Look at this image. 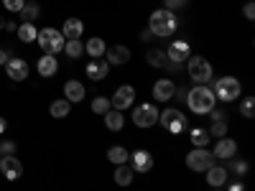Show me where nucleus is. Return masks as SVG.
Segmentation results:
<instances>
[{"instance_id":"nucleus-1","label":"nucleus","mask_w":255,"mask_h":191,"mask_svg":"<svg viewBox=\"0 0 255 191\" xmlns=\"http://www.w3.org/2000/svg\"><path fill=\"white\" fill-rule=\"evenodd\" d=\"M186 102H189L191 112H197V115H207V112L215 110L217 97H215V92H212L209 87L199 84V87H194V90H189V92H186Z\"/></svg>"},{"instance_id":"nucleus-2","label":"nucleus","mask_w":255,"mask_h":191,"mask_svg":"<svg viewBox=\"0 0 255 191\" xmlns=\"http://www.w3.org/2000/svg\"><path fill=\"white\" fill-rule=\"evenodd\" d=\"M176 26H179V20H176L174 10H166V8L156 10V13L151 15V20H148V31H151L153 36H158V38L174 36Z\"/></svg>"},{"instance_id":"nucleus-3","label":"nucleus","mask_w":255,"mask_h":191,"mask_svg":"<svg viewBox=\"0 0 255 191\" xmlns=\"http://www.w3.org/2000/svg\"><path fill=\"white\" fill-rule=\"evenodd\" d=\"M36 41H38V46L44 49L46 56H56L59 51H64V44H67V38H64L56 28H41Z\"/></svg>"},{"instance_id":"nucleus-4","label":"nucleus","mask_w":255,"mask_h":191,"mask_svg":"<svg viewBox=\"0 0 255 191\" xmlns=\"http://www.w3.org/2000/svg\"><path fill=\"white\" fill-rule=\"evenodd\" d=\"M217 163V158L212 156V151H207V148H194L189 156H186V166L191 168V171H209L212 166Z\"/></svg>"},{"instance_id":"nucleus-5","label":"nucleus","mask_w":255,"mask_h":191,"mask_svg":"<svg viewBox=\"0 0 255 191\" xmlns=\"http://www.w3.org/2000/svg\"><path fill=\"white\" fill-rule=\"evenodd\" d=\"M186 69H189V77L194 79L197 84H207L212 79V67H209V61L204 56H189L186 59Z\"/></svg>"},{"instance_id":"nucleus-6","label":"nucleus","mask_w":255,"mask_h":191,"mask_svg":"<svg viewBox=\"0 0 255 191\" xmlns=\"http://www.w3.org/2000/svg\"><path fill=\"white\" fill-rule=\"evenodd\" d=\"M215 97H220L222 102H232L240 97V82L235 77H222L215 84Z\"/></svg>"},{"instance_id":"nucleus-7","label":"nucleus","mask_w":255,"mask_h":191,"mask_svg":"<svg viewBox=\"0 0 255 191\" xmlns=\"http://www.w3.org/2000/svg\"><path fill=\"white\" fill-rule=\"evenodd\" d=\"M158 122L166 127L168 133H181L184 127H186V117L179 112V110H174V107H168V110H163L161 115H158Z\"/></svg>"},{"instance_id":"nucleus-8","label":"nucleus","mask_w":255,"mask_h":191,"mask_svg":"<svg viewBox=\"0 0 255 191\" xmlns=\"http://www.w3.org/2000/svg\"><path fill=\"white\" fill-rule=\"evenodd\" d=\"M133 122L138 127H153L158 122V110L153 104H138L135 112H133Z\"/></svg>"},{"instance_id":"nucleus-9","label":"nucleus","mask_w":255,"mask_h":191,"mask_svg":"<svg viewBox=\"0 0 255 191\" xmlns=\"http://www.w3.org/2000/svg\"><path fill=\"white\" fill-rule=\"evenodd\" d=\"M0 174H3V179H8V181H18L20 176H23V166H20V161L15 156H3L0 158Z\"/></svg>"},{"instance_id":"nucleus-10","label":"nucleus","mask_w":255,"mask_h":191,"mask_svg":"<svg viewBox=\"0 0 255 191\" xmlns=\"http://www.w3.org/2000/svg\"><path fill=\"white\" fill-rule=\"evenodd\" d=\"M133 99H135V90L130 87V84H123V87H118L115 97L110 99V107L123 112L125 107H130V104H133Z\"/></svg>"},{"instance_id":"nucleus-11","label":"nucleus","mask_w":255,"mask_h":191,"mask_svg":"<svg viewBox=\"0 0 255 191\" xmlns=\"http://www.w3.org/2000/svg\"><path fill=\"white\" fill-rule=\"evenodd\" d=\"M5 72H8V77H10L13 82H23V79L28 77V64H26L23 59L10 56V59L5 61Z\"/></svg>"},{"instance_id":"nucleus-12","label":"nucleus","mask_w":255,"mask_h":191,"mask_svg":"<svg viewBox=\"0 0 255 191\" xmlns=\"http://www.w3.org/2000/svg\"><path fill=\"white\" fill-rule=\"evenodd\" d=\"M174 95H176V84H174L171 79H161V82L153 84V99H158V102H168Z\"/></svg>"},{"instance_id":"nucleus-13","label":"nucleus","mask_w":255,"mask_h":191,"mask_svg":"<svg viewBox=\"0 0 255 191\" xmlns=\"http://www.w3.org/2000/svg\"><path fill=\"white\" fill-rule=\"evenodd\" d=\"M238 153V143L235 140H230V138H220L217 145H215V151H212V156L220 158V161H227Z\"/></svg>"},{"instance_id":"nucleus-14","label":"nucleus","mask_w":255,"mask_h":191,"mask_svg":"<svg viewBox=\"0 0 255 191\" xmlns=\"http://www.w3.org/2000/svg\"><path fill=\"white\" fill-rule=\"evenodd\" d=\"M166 56H168V61L181 64V61H186V59L191 56V49H189V44H186V41H174V44L168 46Z\"/></svg>"},{"instance_id":"nucleus-15","label":"nucleus","mask_w":255,"mask_h":191,"mask_svg":"<svg viewBox=\"0 0 255 191\" xmlns=\"http://www.w3.org/2000/svg\"><path fill=\"white\" fill-rule=\"evenodd\" d=\"M130 161H133V171H138V174H148L153 168V156L148 153V151H135L133 156H130Z\"/></svg>"},{"instance_id":"nucleus-16","label":"nucleus","mask_w":255,"mask_h":191,"mask_svg":"<svg viewBox=\"0 0 255 191\" xmlns=\"http://www.w3.org/2000/svg\"><path fill=\"white\" fill-rule=\"evenodd\" d=\"M105 56H108V64L120 67V64L130 61V49H128V46H110L108 51H105Z\"/></svg>"},{"instance_id":"nucleus-17","label":"nucleus","mask_w":255,"mask_h":191,"mask_svg":"<svg viewBox=\"0 0 255 191\" xmlns=\"http://www.w3.org/2000/svg\"><path fill=\"white\" fill-rule=\"evenodd\" d=\"M82 31H84V23L79 18H67L64 20V31H61V36L67 38V41H77L79 36H82Z\"/></svg>"},{"instance_id":"nucleus-18","label":"nucleus","mask_w":255,"mask_h":191,"mask_svg":"<svg viewBox=\"0 0 255 191\" xmlns=\"http://www.w3.org/2000/svg\"><path fill=\"white\" fill-rule=\"evenodd\" d=\"M207 174V181H209V186H215V189H220V186H225L227 184V168L225 166H212L209 171H204Z\"/></svg>"},{"instance_id":"nucleus-19","label":"nucleus","mask_w":255,"mask_h":191,"mask_svg":"<svg viewBox=\"0 0 255 191\" xmlns=\"http://www.w3.org/2000/svg\"><path fill=\"white\" fill-rule=\"evenodd\" d=\"M108 69H110V64L108 61H102V59H92L90 64H87V77L90 79H105L108 77Z\"/></svg>"},{"instance_id":"nucleus-20","label":"nucleus","mask_w":255,"mask_h":191,"mask_svg":"<svg viewBox=\"0 0 255 191\" xmlns=\"http://www.w3.org/2000/svg\"><path fill=\"white\" fill-rule=\"evenodd\" d=\"M64 97H67L69 102H82L84 99V84H79L77 79L67 82L64 84Z\"/></svg>"},{"instance_id":"nucleus-21","label":"nucleus","mask_w":255,"mask_h":191,"mask_svg":"<svg viewBox=\"0 0 255 191\" xmlns=\"http://www.w3.org/2000/svg\"><path fill=\"white\" fill-rule=\"evenodd\" d=\"M36 69L41 77H54L56 69H59V64H56V56H41L38 64H36Z\"/></svg>"},{"instance_id":"nucleus-22","label":"nucleus","mask_w":255,"mask_h":191,"mask_svg":"<svg viewBox=\"0 0 255 191\" xmlns=\"http://www.w3.org/2000/svg\"><path fill=\"white\" fill-rule=\"evenodd\" d=\"M84 51H87L92 59H102V56H105V51H108V46H105V41H102V38H97V36H95V38H90L87 44H84Z\"/></svg>"},{"instance_id":"nucleus-23","label":"nucleus","mask_w":255,"mask_h":191,"mask_svg":"<svg viewBox=\"0 0 255 191\" xmlns=\"http://www.w3.org/2000/svg\"><path fill=\"white\" fill-rule=\"evenodd\" d=\"M133 176H135V171H133L130 166H125V163L115 168V184L118 186H130L133 184Z\"/></svg>"},{"instance_id":"nucleus-24","label":"nucleus","mask_w":255,"mask_h":191,"mask_svg":"<svg viewBox=\"0 0 255 191\" xmlns=\"http://www.w3.org/2000/svg\"><path fill=\"white\" fill-rule=\"evenodd\" d=\"M145 61L151 64V67H158V69H163L166 64H168V56H166V51H161V49H151L145 54Z\"/></svg>"},{"instance_id":"nucleus-25","label":"nucleus","mask_w":255,"mask_h":191,"mask_svg":"<svg viewBox=\"0 0 255 191\" xmlns=\"http://www.w3.org/2000/svg\"><path fill=\"white\" fill-rule=\"evenodd\" d=\"M69 107H72V102H69V99H56V102H51L49 112H51V117L61 120V117H67V115H69Z\"/></svg>"},{"instance_id":"nucleus-26","label":"nucleus","mask_w":255,"mask_h":191,"mask_svg":"<svg viewBox=\"0 0 255 191\" xmlns=\"http://www.w3.org/2000/svg\"><path fill=\"white\" fill-rule=\"evenodd\" d=\"M105 125L110 127V130H120V127L125 125V117L120 110H108L105 112Z\"/></svg>"},{"instance_id":"nucleus-27","label":"nucleus","mask_w":255,"mask_h":191,"mask_svg":"<svg viewBox=\"0 0 255 191\" xmlns=\"http://www.w3.org/2000/svg\"><path fill=\"white\" fill-rule=\"evenodd\" d=\"M128 158H130V153H128L123 145H113L110 151H108V161H110V163H115V166H123Z\"/></svg>"},{"instance_id":"nucleus-28","label":"nucleus","mask_w":255,"mask_h":191,"mask_svg":"<svg viewBox=\"0 0 255 191\" xmlns=\"http://www.w3.org/2000/svg\"><path fill=\"white\" fill-rule=\"evenodd\" d=\"M18 15L23 18V23H33V20L41 15V8H38L36 3H26V5H23V10H20Z\"/></svg>"},{"instance_id":"nucleus-29","label":"nucleus","mask_w":255,"mask_h":191,"mask_svg":"<svg viewBox=\"0 0 255 191\" xmlns=\"http://www.w3.org/2000/svg\"><path fill=\"white\" fill-rule=\"evenodd\" d=\"M36 36H38V31H36L33 23H23V26L18 28V38L23 41V44H31V41H36Z\"/></svg>"},{"instance_id":"nucleus-30","label":"nucleus","mask_w":255,"mask_h":191,"mask_svg":"<svg viewBox=\"0 0 255 191\" xmlns=\"http://www.w3.org/2000/svg\"><path fill=\"white\" fill-rule=\"evenodd\" d=\"M64 51H67V56H72V59H79L84 46H82V41L77 38V41H67V44H64Z\"/></svg>"},{"instance_id":"nucleus-31","label":"nucleus","mask_w":255,"mask_h":191,"mask_svg":"<svg viewBox=\"0 0 255 191\" xmlns=\"http://www.w3.org/2000/svg\"><path fill=\"white\" fill-rule=\"evenodd\" d=\"M207 133H209V138H217V140L225 138V135H227V122H225V120H215V125H212Z\"/></svg>"},{"instance_id":"nucleus-32","label":"nucleus","mask_w":255,"mask_h":191,"mask_svg":"<svg viewBox=\"0 0 255 191\" xmlns=\"http://www.w3.org/2000/svg\"><path fill=\"white\" fill-rule=\"evenodd\" d=\"M108 110H113L108 97H95V99H92V112H97V115H105Z\"/></svg>"},{"instance_id":"nucleus-33","label":"nucleus","mask_w":255,"mask_h":191,"mask_svg":"<svg viewBox=\"0 0 255 191\" xmlns=\"http://www.w3.org/2000/svg\"><path fill=\"white\" fill-rule=\"evenodd\" d=\"M191 143H194V148H204L209 143V133L207 130H191Z\"/></svg>"},{"instance_id":"nucleus-34","label":"nucleus","mask_w":255,"mask_h":191,"mask_svg":"<svg viewBox=\"0 0 255 191\" xmlns=\"http://www.w3.org/2000/svg\"><path fill=\"white\" fill-rule=\"evenodd\" d=\"M240 110H243V117H248V120H250V117H255V99H253V97H248V99L240 104Z\"/></svg>"},{"instance_id":"nucleus-35","label":"nucleus","mask_w":255,"mask_h":191,"mask_svg":"<svg viewBox=\"0 0 255 191\" xmlns=\"http://www.w3.org/2000/svg\"><path fill=\"white\" fill-rule=\"evenodd\" d=\"M3 5H5L8 13H20L26 5V0H3Z\"/></svg>"},{"instance_id":"nucleus-36","label":"nucleus","mask_w":255,"mask_h":191,"mask_svg":"<svg viewBox=\"0 0 255 191\" xmlns=\"http://www.w3.org/2000/svg\"><path fill=\"white\" fill-rule=\"evenodd\" d=\"M0 156H15V143L13 140H3V143H0Z\"/></svg>"},{"instance_id":"nucleus-37","label":"nucleus","mask_w":255,"mask_h":191,"mask_svg":"<svg viewBox=\"0 0 255 191\" xmlns=\"http://www.w3.org/2000/svg\"><path fill=\"white\" fill-rule=\"evenodd\" d=\"M227 161H230V166L235 168L238 174H245V171H248V163H245V161H238L235 156H232V158H227Z\"/></svg>"},{"instance_id":"nucleus-38","label":"nucleus","mask_w":255,"mask_h":191,"mask_svg":"<svg viewBox=\"0 0 255 191\" xmlns=\"http://www.w3.org/2000/svg\"><path fill=\"white\" fill-rule=\"evenodd\" d=\"M189 3V0H166V10H179Z\"/></svg>"},{"instance_id":"nucleus-39","label":"nucleus","mask_w":255,"mask_h":191,"mask_svg":"<svg viewBox=\"0 0 255 191\" xmlns=\"http://www.w3.org/2000/svg\"><path fill=\"white\" fill-rule=\"evenodd\" d=\"M245 18H248V20H253V18H255V5H253V3H248V5H245Z\"/></svg>"},{"instance_id":"nucleus-40","label":"nucleus","mask_w":255,"mask_h":191,"mask_svg":"<svg viewBox=\"0 0 255 191\" xmlns=\"http://www.w3.org/2000/svg\"><path fill=\"white\" fill-rule=\"evenodd\" d=\"M10 56H8V51L5 49H0V64H3V67H5V61H8Z\"/></svg>"},{"instance_id":"nucleus-41","label":"nucleus","mask_w":255,"mask_h":191,"mask_svg":"<svg viewBox=\"0 0 255 191\" xmlns=\"http://www.w3.org/2000/svg\"><path fill=\"white\" fill-rule=\"evenodd\" d=\"M230 191H243V184H240V181H235V184L230 186Z\"/></svg>"},{"instance_id":"nucleus-42","label":"nucleus","mask_w":255,"mask_h":191,"mask_svg":"<svg viewBox=\"0 0 255 191\" xmlns=\"http://www.w3.org/2000/svg\"><path fill=\"white\" fill-rule=\"evenodd\" d=\"M5 133V117H0V135Z\"/></svg>"},{"instance_id":"nucleus-43","label":"nucleus","mask_w":255,"mask_h":191,"mask_svg":"<svg viewBox=\"0 0 255 191\" xmlns=\"http://www.w3.org/2000/svg\"><path fill=\"white\" fill-rule=\"evenodd\" d=\"M3 26H5V23H3V18H0V28H3Z\"/></svg>"},{"instance_id":"nucleus-44","label":"nucleus","mask_w":255,"mask_h":191,"mask_svg":"<svg viewBox=\"0 0 255 191\" xmlns=\"http://www.w3.org/2000/svg\"><path fill=\"white\" fill-rule=\"evenodd\" d=\"M215 191H222V189H215Z\"/></svg>"},{"instance_id":"nucleus-45","label":"nucleus","mask_w":255,"mask_h":191,"mask_svg":"<svg viewBox=\"0 0 255 191\" xmlns=\"http://www.w3.org/2000/svg\"><path fill=\"white\" fill-rule=\"evenodd\" d=\"M0 158H3V156H0Z\"/></svg>"}]
</instances>
